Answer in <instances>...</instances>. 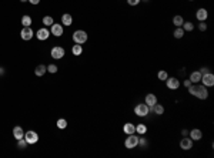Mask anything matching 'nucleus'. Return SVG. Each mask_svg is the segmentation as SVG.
Wrapping results in <instances>:
<instances>
[{
  "instance_id": "nucleus-1",
  "label": "nucleus",
  "mask_w": 214,
  "mask_h": 158,
  "mask_svg": "<svg viewBox=\"0 0 214 158\" xmlns=\"http://www.w3.org/2000/svg\"><path fill=\"white\" fill-rule=\"evenodd\" d=\"M188 93L191 94V96H196L197 98L200 100H206L208 97V91H207V87L203 84H191L188 87Z\"/></svg>"
},
{
  "instance_id": "nucleus-2",
  "label": "nucleus",
  "mask_w": 214,
  "mask_h": 158,
  "mask_svg": "<svg viewBox=\"0 0 214 158\" xmlns=\"http://www.w3.org/2000/svg\"><path fill=\"white\" fill-rule=\"evenodd\" d=\"M137 145H139V137L136 135V132H134V134H129V137H127L124 141V147L127 148V150H133V148H136Z\"/></svg>"
},
{
  "instance_id": "nucleus-3",
  "label": "nucleus",
  "mask_w": 214,
  "mask_h": 158,
  "mask_svg": "<svg viewBox=\"0 0 214 158\" xmlns=\"http://www.w3.org/2000/svg\"><path fill=\"white\" fill-rule=\"evenodd\" d=\"M73 40L76 44H83L87 41V33L84 30H77L73 33Z\"/></svg>"
},
{
  "instance_id": "nucleus-4",
  "label": "nucleus",
  "mask_w": 214,
  "mask_h": 158,
  "mask_svg": "<svg viewBox=\"0 0 214 158\" xmlns=\"http://www.w3.org/2000/svg\"><path fill=\"white\" fill-rule=\"evenodd\" d=\"M150 111H148V106L147 104H137L136 107H134V114L139 115V117H146V115L148 114Z\"/></svg>"
},
{
  "instance_id": "nucleus-5",
  "label": "nucleus",
  "mask_w": 214,
  "mask_h": 158,
  "mask_svg": "<svg viewBox=\"0 0 214 158\" xmlns=\"http://www.w3.org/2000/svg\"><path fill=\"white\" fill-rule=\"evenodd\" d=\"M50 56H52L54 60H60L64 57V48L60 47V46H54L52 48V52H50Z\"/></svg>"
},
{
  "instance_id": "nucleus-6",
  "label": "nucleus",
  "mask_w": 214,
  "mask_h": 158,
  "mask_svg": "<svg viewBox=\"0 0 214 158\" xmlns=\"http://www.w3.org/2000/svg\"><path fill=\"white\" fill-rule=\"evenodd\" d=\"M201 83H203V85H206V87H213L214 85V74L213 73H207V74H203L201 76Z\"/></svg>"
},
{
  "instance_id": "nucleus-7",
  "label": "nucleus",
  "mask_w": 214,
  "mask_h": 158,
  "mask_svg": "<svg viewBox=\"0 0 214 158\" xmlns=\"http://www.w3.org/2000/svg\"><path fill=\"white\" fill-rule=\"evenodd\" d=\"M24 140L27 141V144H36L39 141V134L36 131H27L24 132Z\"/></svg>"
},
{
  "instance_id": "nucleus-8",
  "label": "nucleus",
  "mask_w": 214,
  "mask_h": 158,
  "mask_svg": "<svg viewBox=\"0 0 214 158\" xmlns=\"http://www.w3.org/2000/svg\"><path fill=\"white\" fill-rule=\"evenodd\" d=\"M166 85H167V88H170V90H177V88L180 87V81H178V78H176V77H167Z\"/></svg>"
},
{
  "instance_id": "nucleus-9",
  "label": "nucleus",
  "mask_w": 214,
  "mask_h": 158,
  "mask_svg": "<svg viewBox=\"0 0 214 158\" xmlns=\"http://www.w3.org/2000/svg\"><path fill=\"white\" fill-rule=\"evenodd\" d=\"M33 36H34V33H33V30L30 29V27H23V30L20 31V37H22L23 40H26V41L32 40Z\"/></svg>"
},
{
  "instance_id": "nucleus-10",
  "label": "nucleus",
  "mask_w": 214,
  "mask_h": 158,
  "mask_svg": "<svg viewBox=\"0 0 214 158\" xmlns=\"http://www.w3.org/2000/svg\"><path fill=\"white\" fill-rule=\"evenodd\" d=\"M191 147H193V140H191V138H190V137H183L181 141H180V148H181V150L187 151V150H190Z\"/></svg>"
},
{
  "instance_id": "nucleus-11",
  "label": "nucleus",
  "mask_w": 214,
  "mask_h": 158,
  "mask_svg": "<svg viewBox=\"0 0 214 158\" xmlns=\"http://www.w3.org/2000/svg\"><path fill=\"white\" fill-rule=\"evenodd\" d=\"M36 36H37V39L39 40H47L49 39V36H50V31H49L46 27H43V29H39L37 30V33H36Z\"/></svg>"
},
{
  "instance_id": "nucleus-12",
  "label": "nucleus",
  "mask_w": 214,
  "mask_h": 158,
  "mask_svg": "<svg viewBox=\"0 0 214 158\" xmlns=\"http://www.w3.org/2000/svg\"><path fill=\"white\" fill-rule=\"evenodd\" d=\"M50 33H52L53 36H56V37H60L63 34V26L62 24H57V23H53Z\"/></svg>"
},
{
  "instance_id": "nucleus-13",
  "label": "nucleus",
  "mask_w": 214,
  "mask_h": 158,
  "mask_svg": "<svg viewBox=\"0 0 214 158\" xmlns=\"http://www.w3.org/2000/svg\"><path fill=\"white\" fill-rule=\"evenodd\" d=\"M148 111H153L156 115H161V114H164V107L161 104L156 103L153 107H148Z\"/></svg>"
},
{
  "instance_id": "nucleus-14",
  "label": "nucleus",
  "mask_w": 214,
  "mask_h": 158,
  "mask_svg": "<svg viewBox=\"0 0 214 158\" xmlns=\"http://www.w3.org/2000/svg\"><path fill=\"white\" fill-rule=\"evenodd\" d=\"M196 17L199 22H206L207 17H208V11H207L206 9H199L196 13Z\"/></svg>"
},
{
  "instance_id": "nucleus-15",
  "label": "nucleus",
  "mask_w": 214,
  "mask_h": 158,
  "mask_svg": "<svg viewBox=\"0 0 214 158\" xmlns=\"http://www.w3.org/2000/svg\"><path fill=\"white\" fill-rule=\"evenodd\" d=\"M188 135H190V138H191L193 141H199V140H201L203 132L200 131V130L194 128V130H191V131H188Z\"/></svg>"
},
{
  "instance_id": "nucleus-16",
  "label": "nucleus",
  "mask_w": 214,
  "mask_h": 158,
  "mask_svg": "<svg viewBox=\"0 0 214 158\" xmlns=\"http://www.w3.org/2000/svg\"><path fill=\"white\" fill-rule=\"evenodd\" d=\"M13 137H15L16 140H20V138H24V131L20 125H16L15 128H13Z\"/></svg>"
},
{
  "instance_id": "nucleus-17",
  "label": "nucleus",
  "mask_w": 214,
  "mask_h": 158,
  "mask_svg": "<svg viewBox=\"0 0 214 158\" xmlns=\"http://www.w3.org/2000/svg\"><path fill=\"white\" fill-rule=\"evenodd\" d=\"M156 103H157V97L154 94H147L146 98H144V104H147L148 107H153Z\"/></svg>"
},
{
  "instance_id": "nucleus-18",
  "label": "nucleus",
  "mask_w": 214,
  "mask_h": 158,
  "mask_svg": "<svg viewBox=\"0 0 214 158\" xmlns=\"http://www.w3.org/2000/svg\"><path fill=\"white\" fill-rule=\"evenodd\" d=\"M123 131L129 135V134H134L136 132V125L131 124V123H126L124 127H123Z\"/></svg>"
},
{
  "instance_id": "nucleus-19",
  "label": "nucleus",
  "mask_w": 214,
  "mask_h": 158,
  "mask_svg": "<svg viewBox=\"0 0 214 158\" xmlns=\"http://www.w3.org/2000/svg\"><path fill=\"white\" fill-rule=\"evenodd\" d=\"M188 80L191 81L193 84H197V83L201 80V73H200V71H193V73L190 74V78H188Z\"/></svg>"
},
{
  "instance_id": "nucleus-20",
  "label": "nucleus",
  "mask_w": 214,
  "mask_h": 158,
  "mask_svg": "<svg viewBox=\"0 0 214 158\" xmlns=\"http://www.w3.org/2000/svg\"><path fill=\"white\" fill-rule=\"evenodd\" d=\"M62 23L64 26H71V24H73V17H71L69 13H66V15L62 16Z\"/></svg>"
},
{
  "instance_id": "nucleus-21",
  "label": "nucleus",
  "mask_w": 214,
  "mask_h": 158,
  "mask_svg": "<svg viewBox=\"0 0 214 158\" xmlns=\"http://www.w3.org/2000/svg\"><path fill=\"white\" fill-rule=\"evenodd\" d=\"M47 71V67L46 66H43V64H40V66H37L36 67V70H34V74H36L37 77H41L43 74Z\"/></svg>"
},
{
  "instance_id": "nucleus-22",
  "label": "nucleus",
  "mask_w": 214,
  "mask_h": 158,
  "mask_svg": "<svg viewBox=\"0 0 214 158\" xmlns=\"http://www.w3.org/2000/svg\"><path fill=\"white\" fill-rule=\"evenodd\" d=\"M173 23H174V26H177V27H181L183 26V23H184V19H183V16H174L173 17Z\"/></svg>"
},
{
  "instance_id": "nucleus-23",
  "label": "nucleus",
  "mask_w": 214,
  "mask_h": 158,
  "mask_svg": "<svg viewBox=\"0 0 214 158\" xmlns=\"http://www.w3.org/2000/svg\"><path fill=\"white\" fill-rule=\"evenodd\" d=\"M136 132L137 134H140V135H144L146 132H147V127L144 124H137L136 125Z\"/></svg>"
},
{
  "instance_id": "nucleus-24",
  "label": "nucleus",
  "mask_w": 214,
  "mask_h": 158,
  "mask_svg": "<svg viewBox=\"0 0 214 158\" xmlns=\"http://www.w3.org/2000/svg\"><path fill=\"white\" fill-rule=\"evenodd\" d=\"M71 53H73L74 56H80L81 53H83V47H81V44H76V46H73Z\"/></svg>"
},
{
  "instance_id": "nucleus-25",
  "label": "nucleus",
  "mask_w": 214,
  "mask_h": 158,
  "mask_svg": "<svg viewBox=\"0 0 214 158\" xmlns=\"http://www.w3.org/2000/svg\"><path fill=\"white\" fill-rule=\"evenodd\" d=\"M22 24H23V27H30V24H32V17L30 16H23Z\"/></svg>"
},
{
  "instance_id": "nucleus-26",
  "label": "nucleus",
  "mask_w": 214,
  "mask_h": 158,
  "mask_svg": "<svg viewBox=\"0 0 214 158\" xmlns=\"http://www.w3.org/2000/svg\"><path fill=\"white\" fill-rule=\"evenodd\" d=\"M53 23H54V20H53L52 16H45V17H43V24H45V27L52 26Z\"/></svg>"
},
{
  "instance_id": "nucleus-27",
  "label": "nucleus",
  "mask_w": 214,
  "mask_h": 158,
  "mask_svg": "<svg viewBox=\"0 0 214 158\" xmlns=\"http://www.w3.org/2000/svg\"><path fill=\"white\" fill-rule=\"evenodd\" d=\"M184 33H186V31L183 30V27H177V29L174 30L173 34H174V37H176V39H181V37L184 36Z\"/></svg>"
},
{
  "instance_id": "nucleus-28",
  "label": "nucleus",
  "mask_w": 214,
  "mask_h": 158,
  "mask_svg": "<svg viewBox=\"0 0 214 158\" xmlns=\"http://www.w3.org/2000/svg\"><path fill=\"white\" fill-rule=\"evenodd\" d=\"M56 125H57V128L64 130L67 127V121L64 120V118H59V120H57V123H56Z\"/></svg>"
},
{
  "instance_id": "nucleus-29",
  "label": "nucleus",
  "mask_w": 214,
  "mask_h": 158,
  "mask_svg": "<svg viewBox=\"0 0 214 158\" xmlns=\"http://www.w3.org/2000/svg\"><path fill=\"white\" fill-rule=\"evenodd\" d=\"M181 27H183V30H184V31H191V30L194 29V26H193L191 22H184Z\"/></svg>"
},
{
  "instance_id": "nucleus-30",
  "label": "nucleus",
  "mask_w": 214,
  "mask_h": 158,
  "mask_svg": "<svg viewBox=\"0 0 214 158\" xmlns=\"http://www.w3.org/2000/svg\"><path fill=\"white\" fill-rule=\"evenodd\" d=\"M157 77H159L160 81H166L167 77H169V74H167V71L161 70V71H159V73H157Z\"/></svg>"
},
{
  "instance_id": "nucleus-31",
  "label": "nucleus",
  "mask_w": 214,
  "mask_h": 158,
  "mask_svg": "<svg viewBox=\"0 0 214 158\" xmlns=\"http://www.w3.org/2000/svg\"><path fill=\"white\" fill-rule=\"evenodd\" d=\"M17 147L20 148V150H24V148L27 147V141L24 140V138H20V140H17Z\"/></svg>"
},
{
  "instance_id": "nucleus-32",
  "label": "nucleus",
  "mask_w": 214,
  "mask_h": 158,
  "mask_svg": "<svg viewBox=\"0 0 214 158\" xmlns=\"http://www.w3.org/2000/svg\"><path fill=\"white\" fill-rule=\"evenodd\" d=\"M47 71H49V73H52V74L57 73V66H56V64H49V66H47Z\"/></svg>"
},
{
  "instance_id": "nucleus-33",
  "label": "nucleus",
  "mask_w": 214,
  "mask_h": 158,
  "mask_svg": "<svg viewBox=\"0 0 214 158\" xmlns=\"http://www.w3.org/2000/svg\"><path fill=\"white\" fill-rule=\"evenodd\" d=\"M139 145H140V147H143V148H146L147 147V140H146V138H144V137H139Z\"/></svg>"
},
{
  "instance_id": "nucleus-34",
  "label": "nucleus",
  "mask_w": 214,
  "mask_h": 158,
  "mask_svg": "<svg viewBox=\"0 0 214 158\" xmlns=\"http://www.w3.org/2000/svg\"><path fill=\"white\" fill-rule=\"evenodd\" d=\"M199 30H200V31H206V30H207V24H206V23H204V22L200 23V24H199Z\"/></svg>"
},
{
  "instance_id": "nucleus-35",
  "label": "nucleus",
  "mask_w": 214,
  "mask_h": 158,
  "mask_svg": "<svg viewBox=\"0 0 214 158\" xmlns=\"http://www.w3.org/2000/svg\"><path fill=\"white\" fill-rule=\"evenodd\" d=\"M140 2H141V0H127V3H129L130 6H137Z\"/></svg>"
},
{
  "instance_id": "nucleus-36",
  "label": "nucleus",
  "mask_w": 214,
  "mask_h": 158,
  "mask_svg": "<svg viewBox=\"0 0 214 158\" xmlns=\"http://www.w3.org/2000/svg\"><path fill=\"white\" fill-rule=\"evenodd\" d=\"M200 73H201V76H203V74H207V73H210V71H208L207 67H201V69H200Z\"/></svg>"
},
{
  "instance_id": "nucleus-37",
  "label": "nucleus",
  "mask_w": 214,
  "mask_h": 158,
  "mask_svg": "<svg viewBox=\"0 0 214 158\" xmlns=\"http://www.w3.org/2000/svg\"><path fill=\"white\" fill-rule=\"evenodd\" d=\"M191 84H193V83H191V81H190V80H186V81H184V87H187V88L190 87V85H191Z\"/></svg>"
},
{
  "instance_id": "nucleus-38",
  "label": "nucleus",
  "mask_w": 214,
  "mask_h": 158,
  "mask_svg": "<svg viewBox=\"0 0 214 158\" xmlns=\"http://www.w3.org/2000/svg\"><path fill=\"white\" fill-rule=\"evenodd\" d=\"M181 135L187 137V135H188V131H187V130H181Z\"/></svg>"
},
{
  "instance_id": "nucleus-39",
  "label": "nucleus",
  "mask_w": 214,
  "mask_h": 158,
  "mask_svg": "<svg viewBox=\"0 0 214 158\" xmlns=\"http://www.w3.org/2000/svg\"><path fill=\"white\" fill-rule=\"evenodd\" d=\"M29 2L32 4H39V3H40V0H29Z\"/></svg>"
},
{
  "instance_id": "nucleus-40",
  "label": "nucleus",
  "mask_w": 214,
  "mask_h": 158,
  "mask_svg": "<svg viewBox=\"0 0 214 158\" xmlns=\"http://www.w3.org/2000/svg\"><path fill=\"white\" fill-rule=\"evenodd\" d=\"M3 73H4V70L2 69V67H0V74H3Z\"/></svg>"
},
{
  "instance_id": "nucleus-41",
  "label": "nucleus",
  "mask_w": 214,
  "mask_h": 158,
  "mask_svg": "<svg viewBox=\"0 0 214 158\" xmlns=\"http://www.w3.org/2000/svg\"><path fill=\"white\" fill-rule=\"evenodd\" d=\"M20 2H22V3H24V2H29V0H20Z\"/></svg>"
},
{
  "instance_id": "nucleus-42",
  "label": "nucleus",
  "mask_w": 214,
  "mask_h": 158,
  "mask_svg": "<svg viewBox=\"0 0 214 158\" xmlns=\"http://www.w3.org/2000/svg\"><path fill=\"white\" fill-rule=\"evenodd\" d=\"M143 2H148V0H143Z\"/></svg>"
},
{
  "instance_id": "nucleus-43",
  "label": "nucleus",
  "mask_w": 214,
  "mask_h": 158,
  "mask_svg": "<svg viewBox=\"0 0 214 158\" xmlns=\"http://www.w3.org/2000/svg\"><path fill=\"white\" fill-rule=\"evenodd\" d=\"M188 2H193V0H188Z\"/></svg>"
}]
</instances>
